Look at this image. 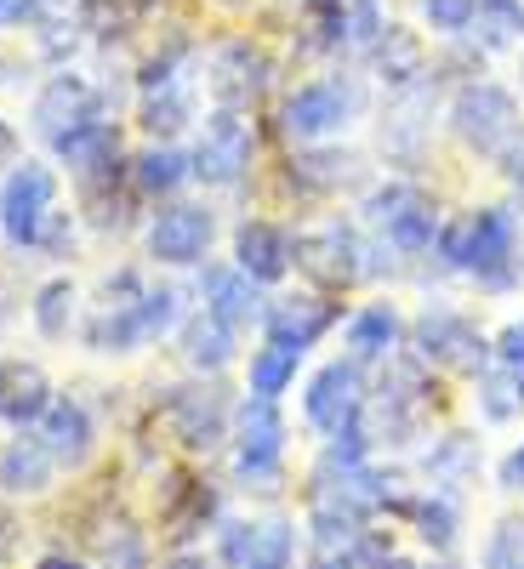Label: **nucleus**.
<instances>
[{"label": "nucleus", "mask_w": 524, "mask_h": 569, "mask_svg": "<svg viewBox=\"0 0 524 569\" xmlns=\"http://www.w3.org/2000/svg\"><path fill=\"white\" fill-rule=\"evenodd\" d=\"M524 217L496 200V206H462L439 222V240H434V257L451 268V273H467L485 297H513L524 291Z\"/></svg>", "instance_id": "1"}, {"label": "nucleus", "mask_w": 524, "mask_h": 569, "mask_svg": "<svg viewBox=\"0 0 524 569\" xmlns=\"http://www.w3.org/2000/svg\"><path fill=\"white\" fill-rule=\"evenodd\" d=\"M223 456H228V490L251 501H279L291 485V416H285V405L240 388Z\"/></svg>", "instance_id": "2"}, {"label": "nucleus", "mask_w": 524, "mask_h": 569, "mask_svg": "<svg viewBox=\"0 0 524 569\" xmlns=\"http://www.w3.org/2000/svg\"><path fill=\"white\" fill-rule=\"evenodd\" d=\"M370 98H365V80L348 69H330L314 74L303 86H291L285 98L274 103V137L285 149H308V142H337L354 120H365Z\"/></svg>", "instance_id": "3"}, {"label": "nucleus", "mask_w": 524, "mask_h": 569, "mask_svg": "<svg viewBox=\"0 0 524 569\" xmlns=\"http://www.w3.org/2000/svg\"><path fill=\"white\" fill-rule=\"evenodd\" d=\"M234 399H240V393H228L223 376H188V382H177V388H166L155 399V427H160V439L177 456L211 461V456L228 450Z\"/></svg>", "instance_id": "4"}, {"label": "nucleus", "mask_w": 524, "mask_h": 569, "mask_svg": "<svg viewBox=\"0 0 524 569\" xmlns=\"http://www.w3.org/2000/svg\"><path fill=\"white\" fill-rule=\"evenodd\" d=\"M263 166V131L246 109H211L200 120V137L188 142V171L206 194H234Z\"/></svg>", "instance_id": "5"}, {"label": "nucleus", "mask_w": 524, "mask_h": 569, "mask_svg": "<svg viewBox=\"0 0 524 569\" xmlns=\"http://www.w3.org/2000/svg\"><path fill=\"white\" fill-rule=\"evenodd\" d=\"M297 273L314 291L348 297L370 284V228L359 217H314L297 228Z\"/></svg>", "instance_id": "6"}, {"label": "nucleus", "mask_w": 524, "mask_h": 569, "mask_svg": "<svg viewBox=\"0 0 524 569\" xmlns=\"http://www.w3.org/2000/svg\"><path fill=\"white\" fill-rule=\"evenodd\" d=\"M445 126L467 154L496 166L502 154H513L524 142V103L502 80H462L445 103Z\"/></svg>", "instance_id": "7"}, {"label": "nucleus", "mask_w": 524, "mask_h": 569, "mask_svg": "<svg viewBox=\"0 0 524 569\" xmlns=\"http://www.w3.org/2000/svg\"><path fill=\"white\" fill-rule=\"evenodd\" d=\"M223 518V485L206 479V461H166L155 479V536L171 547H200L206 530H217Z\"/></svg>", "instance_id": "8"}, {"label": "nucleus", "mask_w": 524, "mask_h": 569, "mask_svg": "<svg viewBox=\"0 0 524 569\" xmlns=\"http://www.w3.org/2000/svg\"><path fill=\"white\" fill-rule=\"evenodd\" d=\"M422 365H434L451 382H473L491 359H496V342L479 330V319L451 308V302H427L422 313H411V342H405Z\"/></svg>", "instance_id": "9"}, {"label": "nucleus", "mask_w": 524, "mask_h": 569, "mask_svg": "<svg viewBox=\"0 0 524 569\" xmlns=\"http://www.w3.org/2000/svg\"><path fill=\"white\" fill-rule=\"evenodd\" d=\"M303 525L291 512H223L211 530V558L217 569H297L303 552Z\"/></svg>", "instance_id": "10"}, {"label": "nucleus", "mask_w": 524, "mask_h": 569, "mask_svg": "<svg viewBox=\"0 0 524 569\" xmlns=\"http://www.w3.org/2000/svg\"><path fill=\"white\" fill-rule=\"evenodd\" d=\"M223 240V217L211 200H166L142 222V262L149 268H206Z\"/></svg>", "instance_id": "11"}, {"label": "nucleus", "mask_w": 524, "mask_h": 569, "mask_svg": "<svg viewBox=\"0 0 524 569\" xmlns=\"http://www.w3.org/2000/svg\"><path fill=\"white\" fill-rule=\"evenodd\" d=\"M63 206V166L23 154L7 177H0V246L7 251H29L40 240V222Z\"/></svg>", "instance_id": "12"}, {"label": "nucleus", "mask_w": 524, "mask_h": 569, "mask_svg": "<svg viewBox=\"0 0 524 569\" xmlns=\"http://www.w3.org/2000/svg\"><path fill=\"white\" fill-rule=\"evenodd\" d=\"M200 69H206L200 86H206L211 109H246V114L263 109V98L274 91V74H279L274 52H268L263 40H251V34H228V40H217V46H211V58H206Z\"/></svg>", "instance_id": "13"}, {"label": "nucleus", "mask_w": 524, "mask_h": 569, "mask_svg": "<svg viewBox=\"0 0 524 569\" xmlns=\"http://www.w3.org/2000/svg\"><path fill=\"white\" fill-rule=\"evenodd\" d=\"M365 182H370V171H365V160L354 149H343V137L291 149V160L279 166V194L291 206H330L343 194H359Z\"/></svg>", "instance_id": "14"}, {"label": "nucleus", "mask_w": 524, "mask_h": 569, "mask_svg": "<svg viewBox=\"0 0 524 569\" xmlns=\"http://www.w3.org/2000/svg\"><path fill=\"white\" fill-rule=\"evenodd\" d=\"M103 114H109V91L98 80H86L80 69H52L29 98V131L46 142V149L63 142L69 131L103 120Z\"/></svg>", "instance_id": "15"}, {"label": "nucleus", "mask_w": 524, "mask_h": 569, "mask_svg": "<svg viewBox=\"0 0 524 569\" xmlns=\"http://www.w3.org/2000/svg\"><path fill=\"white\" fill-rule=\"evenodd\" d=\"M370 399V370L359 359H325L314 376H308V388H303V427L314 439H337L343 427L359 421Z\"/></svg>", "instance_id": "16"}, {"label": "nucleus", "mask_w": 524, "mask_h": 569, "mask_svg": "<svg viewBox=\"0 0 524 569\" xmlns=\"http://www.w3.org/2000/svg\"><path fill=\"white\" fill-rule=\"evenodd\" d=\"M52 160L75 182V194H91V188H120L126 182V160H131L126 126L109 120V114L91 120V126L69 131L63 142H52Z\"/></svg>", "instance_id": "17"}, {"label": "nucleus", "mask_w": 524, "mask_h": 569, "mask_svg": "<svg viewBox=\"0 0 524 569\" xmlns=\"http://www.w3.org/2000/svg\"><path fill=\"white\" fill-rule=\"evenodd\" d=\"M343 319H348V297H330V291H314V284H303V291H279V297L263 302L257 337L314 353L330 330H343Z\"/></svg>", "instance_id": "18"}, {"label": "nucleus", "mask_w": 524, "mask_h": 569, "mask_svg": "<svg viewBox=\"0 0 524 569\" xmlns=\"http://www.w3.org/2000/svg\"><path fill=\"white\" fill-rule=\"evenodd\" d=\"M228 262L240 273H251L263 291H279V284L297 273V228L268 217V211H251L228 233Z\"/></svg>", "instance_id": "19"}, {"label": "nucleus", "mask_w": 524, "mask_h": 569, "mask_svg": "<svg viewBox=\"0 0 524 569\" xmlns=\"http://www.w3.org/2000/svg\"><path fill=\"white\" fill-rule=\"evenodd\" d=\"M29 439H34L46 456H52L63 472H86V467H91V456H98V445H103L91 405H86L80 393H63V388L52 393V405H46V410L34 416Z\"/></svg>", "instance_id": "20"}, {"label": "nucleus", "mask_w": 524, "mask_h": 569, "mask_svg": "<svg viewBox=\"0 0 524 569\" xmlns=\"http://www.w3.org/2000/svg\"><path fill=\"white\" fill-rule=\"evenodd\" d=\"M434 74L405 86V91H388V109L383 120H376V131H383V160L394 171H411L427 149H434Z\"/></svg>", "instance_id": "21"}, {"label": "nucleus", "mask_w": 524, "mask_h": 569, "mask_svg": "<svg viewBox=\"0 0 524 569\" xmlns=\"http://www.w3.org/2000/svg\"><path fill=\"white\" fill-rule=\"evenodd\" d=\"M405 342H411V313L388 291L348 308V319H343V353L359 359L365 370H383L388 359H399Z\"/></svg>", "instance_id": "22"}, {"label": "nucleus", "mask_w": 524, "mask_h": 569, "mask_svg": "<svg viewBox=\"0 0 524 569\" xmlns=\"http://www.w3.org/2000/svg\"><path fill=\"white\" fill-rule=\"evenodd\" d=\"M240 330H228L217 313H206L200 302L182 313V325L171 330V353L182 365V376H228L240 365Z\"/></svg>", "instance_id": "23"}, {"label": "nucleus", "mask_w": 524, "mask_h": 569, "mask_svg": "<svg viewBox=\"0 0 524 569\" xmlns=\"http://www.w3.org/2000/svg\"><path fill=\"white\" fill-rule=\"evenodd\" d=\"M195 297H200L206 313H217L228 330H240V337H251V330H257L263 302H268L263 284L251 273H240L234 262H223V257H211L206 268H195Z\"/></svg>", "instance_id": "24"}, {"label": "nucleus", "mask_w": 524, "mask_h": 569, "mask_svg": "<svg viewBox=\"0 0 524 569\" xmlns=\"http://www.w3.org/2000/svg\"><path fill=\"white\" fill-rule=\"evenodd\" d=\"M195 120H200V86H195V74L137 91V103H131V126H137L142 142H177Z\"/></svg>", "instance_id": "25"}, {"label": "nucleus", "mask_w": 524, "mask_h": 569, "mask_svg": "<svg viewBox=\"0 0 524 569\" xmlns=\"http://www.w3.org/2000/svg\"><path fill=\"white\" fill-rule=\"evenodd\" d=\"M126 182H131V194L142 206L177 200L182 188L195 182V171H188V149L182 142H137L131 160H126Z\"/></svg>", "instance_id": "26"}, {"label": "nucleus", "mask_w": 524, "mask_h": 569, "mask_svg": "<svg viewBox=\"0 0 524 569\" xmlns=\"http://www.w3.org/2000/svg\"><path fill=\"white\" fill-rule=\"evenodd\" d=\"M58 382L46 376L40 359H23V353H0V427L12 433H29L34 416L52 405Z\"/></svg>", "instance_id": "27"}, {"label": "nucleus", "mask_w": 524, "mask_h": 569, "mask_svg": "<svg viewBox=\"0 0 524 569\" xmlns=\"http://www.w3.org/2000/svg\"><path fill=\"white\" fill-rule=\"evenodd\" d=\"M58 479H63V467L46 456L29 433L0 439V501H12V507L46 501V496L58 490Z\"/></svg>", "instance_id": "28"}, {"label": "nucleus", "mask_w": 524, "mask_h": 569, "mask_svg": "<svg viewBox=\"0 0 524 569\" xmlns=\"http://www.w3.org/2000/svg\"><path fill=\"white\" fill-rule=\"evenodd\" d=\"M365 69L383 80L388 91H405V86H416V80H427L434 74V58H427V40L416 34V29H405V23H388L383 34H376L370 46H365Z\"/></svg>", "instance_id": "29"}, {"label": "nucleus", "mask_w": 524, "mask_h": 569, "mask_svg": "<svg viewBox=\"0 0 524 569\" xmlns=\"http://www.w3.org/2000/svg\"><path fill=\"white\" fill-rule=\"evenodd\" d=\"M416 467H422V485L456 490V496H462L473 479H479L485 450H479V439H473V433H462V427H445V433H434V439L422 445Z\"/></svg>", "instance_id": "30"}, {"label": "nucleus", "mask_w": 524, "mask_h": 569, "mask_svg": "<svg viewBox=\"0 0 524 569\" xmlns=\"http://www.w3.org/2000/svg\"><path fill=\"white\" fill-rule=\"evenodd\" d=\"M405 530L427 547V552H456L462 530H467V507L456 490H434V485H422L411 512H405Z\"/></svg>", "instance_id": "31"}, {"label": "nucleus", "mask_w": 524, "mask_h": 569, "mask_svg": "<svg viewBox=\"0 0 524 569\" xmlns=\"http://www.w3.org/2000/svg\"><path fill=\"white\" fill-rule=\"evenodd\" d=\"M80 313H86V291L75 273H52L46 284L29 291V325L40 342H69L80 330Z\"/></svg>", "instance_id": "32"}, {"label": "nucleus", "mask_w": 524, "mask_h": 569, "mask_svg": "<svg viewBox=\"0 0 524 569\" xmlns=\"http://www.w3.org/2000/svg\"><path fill=\"white\" fill-rule=\"evenodd\" d=\"M473 410L491 427H513L524 416V359H491L479 376L467 382Z\"/></svg>", "instance_id": "33"}, {"label": "nucleus", "mask_w": 524, "mask_h": 569, "mask_svg": "<svg viewBox=\"0 0 524 569\" xmlns=\"http://www.w3.org/2000/svg\"><path fill=\"white\" fill-rule=\"evenodd\" d=\"M75 342L86 353H98V359H131V353L149 348V342H142V330H137V319H131V308H98V302L80 313Z\"/></svg>", "instance_id": "34"}, {"label": "nucleus", "mask_w": 524, "mask_h": 569, "mask_svg": "<svg viewBox=\"0 0 524 569\" xmlns=\"http://www.w3.org/2000/svg\"><path fill=\"white\" fill-rule=\"evenodd\" d=\"M439 222H445V206L434 200V188H422V194L383 228V240L405 257V262H422V257H434V240H439Z\"/></svg>", "instance_id": "35"}, {"label": "nucleus", "mask_w": 524, "mask_h": 569, "mask_svg": "<svg viewBox=\"0 0 524 569\" xmlns=\"http://www.w3.org/2000/svg\"><path fill=\"white\" fill-rule=\"evenodd\" d=\"M303 348H285V342H268L257 337V348L246 353V393H263V399H285L303 376Z\"/></svg>", "instance_id": "36"}, {"label": "nucleus", "mask_w": 524, "mask_h": 569, "mask_svg": "<svg viewBox=\"0 0 524 569\" xmlns=\"http://www.w3.org/2000/svg\"><path fill=\"white\" fill-rule=\"evenodd\" d=\"M195 308V297H188V284H171V279H149V291H142L131 302V319L142 330V342H171V330L182 325V313Z\"/></svg>", "instance_id": "37"}, {"label": "nucleus", "mask_w": 524, "mask_h": 569, "mask_svg": "<svg viewBox=\"0 0 524 569\" xmlns=\"http://www.w3.org/2000/svg\"><path fill=\"white\" fill-rule=\"evenodd\" d=\"M467 34H479V52H502V46L524 40V0H485Z\"/></svg>", "instance_id": "38"}, {"label": "nucleus", "mask_w": 524, "mask_h": 569, "mask_svg": "<svg viewBox=\"0 0 524 569\" xmlns=\"http://www.w3.org/2000/svg\"><path fill=\"white\" fill-rule=\"evenodd\" d=\"M155 530L142 525H115V536L98 552V569H155Z\"/></svg>", "instance_id": "39"}, {"label": "nucleus", "mask_w": 524, "mask_h": 569, "mask_svg": "<svg viewBox=\"0 0 524 569\" xmlns=\"http://www.w3.org/2000/svg\"><path fill=\"white\" fill-rule=\"evenodd\" d=\"M479 569H524V512H502L485 530Z\"/></svg>", "instance_id": "40"}, {"label": "nucleus", "mask_w": 524, "mask_h": 569, "mask_svg": "<svg viewBox=\"0 0 524 569\" xmlns=\"http://www.w3.org/2000/svg\"><path fill=\"white\" fill-rule=\"evenodd\" d=\"M80 233H86L80 211L58 206L52 217L40 222V240H34V257H46V262H75V251H80Z\"/></svg>", "instance_id": "41"}, {"label": "nucleus", "mask_w": 524, "mask_h": 569, "mask_svg": "<svg viewBox=\"0 0 524 569\" xmlns=\"http://www.w3.org/2000/svg\"><path fill=\"white\" fill-rule=\"evenodd\" d=\"M479 7L485 0H422V23L445 34V40H462L473 23H479Z\"/></svg>", "instance_id": "42"}, {"label": "nucleus", "mask_w": 524, "mask_h": 569, "mask_svg": "<svg viewBox=\"0 0 524 569\" xmlns=\"http://www.w3.org/2000/svg\"><path fill=\"white\" fill-rule=\"evenodd\" d=\"M142 291H149V273L142 268H131V262H120V268H103V279H98V308H131Z\"/></svg>", "instance_id": "43"}, {"label": "nucleus", "mask_w": 524, "mask_h": 569, "mask_svg": "<svg viewBox=\"0 0 524 569\" xmlns=\"http://www.w3.org/2000/svg\"><path fill=\"white\" fill-rule=\"evenodd\" d=\"M343 7H348V46H354V52H365V46L388 29L383 0H343Z\"/></svg>", "instance_id": "44"}, {"label": "nucleus", "mask_w": 524, "mask_h": 569, "mask_svg": "<svg viewBox=\"0 0 524 569\" xmlns=\"http://www.w3.org/2000/svg\"><path fill=\"white\" fill-rule=\"evenodd\" d=\"M496 177H502V188H507V206L524 217V142H518L513 154H502V160H496Z\"/></svg>", "instance_id": "45"}, {"label": "nucleus", "mask_w": 524, "mask_h": 569, "mask_svg": "<svg viewBox=\"0 0 524 569\" xmlns=\"http://www.w3.org/2000/svg\"><path fill=\"white\" fill-rule=\"evenodd\" d=\"M46 12V0H0V34H18V29H34Z\"/></svg>", "instance_id": "46"}, {"label": "nucleus", "mask_w": 524, "mask_h": 569, "mask_svg": "<svg viewBox=\"0 0 524 569\" xmlns=\"http://www.w3.org/2000/svg\"><path fill=\"white\" fill-rule=\"evenodd\" d=\"M29 302H23V284H18V273L12 268H0V337L18 325V313H23Z\"/></svg>", "instance_id": "47"}, {"label": "nucleus", "mask_w": 524, "mask_h": 569, "mask_svg": "<svg viewBox=\"0 0 524 569\" xmlns=\"http://www.w3.org/2000/svg\"><path fill=\"white\" fill-rule=\"evenodd\" d=\"M496 490H507V496H524V439L496 461Z\"/></svg>", "instance_id": "48"}, {"label": "nucleus", "mask_w": 524, "mask_h": 569, "mask_svg": "<svg viewBox=\"0 0 524 569\" xmlns=\"http://www.w3.org/2000/svg\"><path fill=\"white\" fill-rule=\"evenodd\" d=\"M155 569H217V558H211L206 547H171Z\"/></svg>", "instance_id": "49"}, {"label": "nucleus", "mask_w": 524, "mask_h": 569, "mask_svg": "<svg viewBox=\"0 0 524 569\" xmlns=\"http://www.w3.org/2000/svg\"><path fill=\"white\" fill-rule=\"evenodd\" d=\"M18 160H23V131H18L7 114H0V177H7Z\"/></svg>", "instance_id": "50"}, {"label": "nucleus", "mask_w": 524, "mask_h": 569, "mask_svg": "<svg viewBox=\"0 0 524 569\" xmlns=\"http://www.w3.org/2000/svg\"><path fill=\"white\" fill-rule=\"evenodd\" d=\"M18 541H23V530H18V512H12V501H0V569L12 563Z\"/></svg>", "instance_id": "51"}, {"label": "nucleus", "mask_w": 524, "mask_h": 569, "mask_svg": "<svg viewBox=\"0 0 524 569\" xmlns=\"http://www.w3.org/2000/svg\"><path fill=\"white\" fill-rule=\"evenodd\" d=\"M496 359H524V319H513V325H502L496 330Z\"/></svg>", "instance_id": "52"}, {"label": "nucleus", "mask_w": 524, "mask_h": 569, "mask_svg": "<svg viewBox=\"0 0 524 569\" xmlns=\"http://www.w3.org/2000/svg\"><path fill=\"white\" fill-rule=\"evenodd\" d=\"M34 569H98V563H86L80 552H63V547H52V552H40V558H34Z\"/></svg>", "instance_id": "53"}, {"label": "nucleus", "mask_w": 524, "mask_h": 569, "mask_svg": "<svg viewBox=\"0 0 524 569\" xmlns=\"http://www.w3.org/2000/svg\"><path fill=\"white\" fill-rule=\"evenodd\" d=\"M370 569H422V558H416V552H399V547H394V552H383V558H376Z\"/></svg>", "instance_id": "54"}, {"label": "nucleus", "mask_w": 524, "mask_h": 569, "mask_svg": "<svg viewBox=\"0 0 524 569\" xmlns=\"http://www.w3.org/2000/svg\"><path fill=\"white\" fill-rule=\"evenodd\" d=\"M422 569H462L451 552H434V558H422Z\"/></svg>", "instance_id": "55"}, {"label": "nucleus", "mask_w": 524, "mask_h": 569, "mask_svg": "<svg viewBox=\"0 0 524 569\" xmlns=\"http://www.w3.org/2000/svg\"><path fill=\"white\" fill-rule=\"evenodd\" d=\"M518 74H524V69H518Z\"/></svg>", "instance_id": "56"}]
</instances>
